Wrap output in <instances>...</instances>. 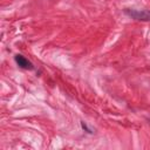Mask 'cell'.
Segmentation results:
<instances>
[{"instance_id":"6da1fadb","label":"cell","mask_w":150,"mask_h":150,"mask_svg":"<svg viewBox=\"0 0 150 150\" xmlns=\"http://www.w3.org/2000/svg\"><path fill=\"white\" fill-rule=\"evenodd\" d=\"M124 13L127 15H129L130 18L138 20V21H150V9H130V8H125Z\"/></svg>"},{"instance_id":"7a4b0ae2","label":"cell","mask_w":150,"mask_h":150,"mask_svg":"<svg viewBox=\"0 0 150 150\" xmlns=\"http://www.w3.org/2000/svg\"><path fill=\"white\" fill-rule=\"evenodd\" d=\"M14 60H15L16 64H18L19 67L23 68V69H33V68H34L33 63H32L29 60H27L25 56L20 55V54H16V55L14 56Z\"/></svg>"},{"instance_id":"3957f363","label":"cell","mask_w":150,"mask_h":150,"mask_svg":"<svg viewBox=\"0 0 150 150\" xmlns=\"http://www.w3.org/2000/svg\"><path fill=\"white\" fill-rule=\"evenodd\" d=\"M81 127H82V128H83L84 130H87L88 132H90V134L93 132V131H91V130H90V129H89V128H88V127L86 125V123H84V122H81Z\"/></svg>"}]
</instances>
